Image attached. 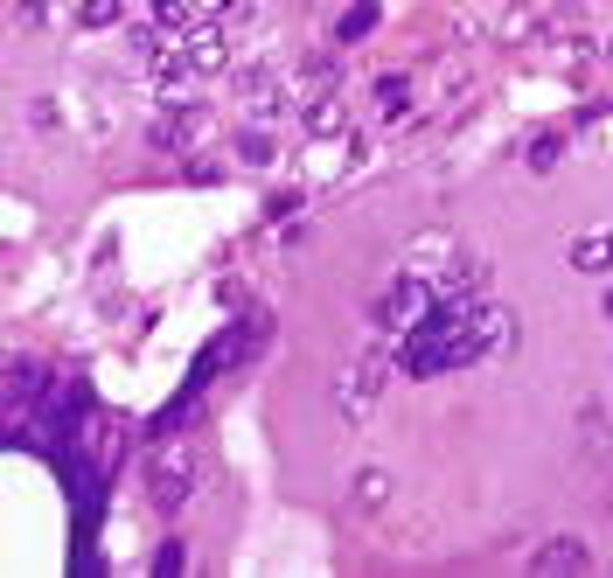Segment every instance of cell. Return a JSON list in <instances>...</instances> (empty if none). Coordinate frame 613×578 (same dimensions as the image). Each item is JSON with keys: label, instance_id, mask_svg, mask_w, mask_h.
I'll return each mask as SVG.
<instances>
[{"label": "cell", "instance_id": "cell-1", "mask_svg": "<svg viewBox=\"0 0 613 578\" xmlns=\"http://www.w3.org/2000/svg\"><path fill=\"white\" fill-rule=\"evenodd\" d=\"M196 481H203L196 447H182V439L161 432V447H153V467H147V509H153V516H182L188 495H196Z\"/></svg>", "mask_w": 613, "mask_h": 578}, {"label": "cell", "instance_id": "cell-2", "mask_svg": "<svg viewBox=\"0 0 613 578\" xmlns=\"http://www.w3.org/2000/svg\"><path fill=\"white\" fill-rule=\"evenodd\" d=\"M432 307H439V293H432V279H426V273H397V279L377 293L370 321H377V335H412V327L426 321Z\"/></svg>", "mask_w": 613, "mask_h": 578}, {"label": "cell", "instance_id": "cell-3", "mask_svg": "<svg viewBox=\"0 0 613 578\" xmlns=\"http://www.w3.org/2000/svg\"><path fill=\"white\" fill-rule=\"evenodd\" d=\"M383 370H391V362H383V349L356 356L349 370H342V383H335V412L349 418V426H356V418H362V412H370V404H377V391H383Z\"/></svg>", "mask_w": 613, "mask_h": 578}, {"label": "cell", "instance_id": "cell-4", "mask_svg": "<svg viewBox=\"0 0 613 578\" xmlns=\"http://www.w3.org/2000/svg\"><path fill=\"white\" fill-rule=\"evenodd\" d=\"M203 132H209V112H203L196 99H182V105H167L161 119L147 126V147H153V153H182V147H196Z\"/></svg>", "mask_w": 613, "mask_h": 578}, {"label": "cell", "instance_id": "cell-5", "mask_svg": "<svg viewBox=\"0 0 613 578\" xmlns=\"http://www.w3.org/2000/svg\"><path fill=\"white\" fill-rule=\"evenodd\" d=\"M432 293H439V300H482V293H488V258H482V252H453V258L432 273Z\"/></svg>", "mask_w": 613, "mask_h": 578}, {"label": "cell", "instance_id": "cell-6", "mask_svg": "<svg viewBox=\"0 0 613 578\" xmlns=\"http://www.w3.org/2000/svg\"><path fill=\"white\" fill-rule=\"evenodd\" d=\"M293 112H300V132H307V140H342V132H349V99H342V91L300 99Z\"/></svg>", "mask_w": 613, "mask_h": 578}, {"label": "cell", "instance_id": "cell-7", "mask_svg": "<svg viewBox=\"0 0 613 578\" xmlns=\"http://www.w3.org/2000/svg\"><path fill=\"white\" fill-rule=\"evenodd\" d=\"M530 571H544V578L592 571V544H586V536H551V544H536V551H530Z\"/></svg>", "mask_w": 613, "mask_h": 578}, {"label": "cell", "instance_id": "cell-8", "mask_svg": "<svg viewBox=\"0 0 613 578\" xmlns=\"http://www.w3.org/2000/svg\"><path fill=\"white\" fill-rule=\"evenodd\" d=\"M565 265H571V273H586V279H606L613 273V230H586V238H571Z\"/></svg>", "mask_w": 613, "mask_h": 578}, {"label": "cell", "instance_id": "cell-9", "mask_svg": "<svg viewBox=\"0 0 613 578\" xmlns=\"http://www.w3.org/2000/svg\"><path fill=\"white\" fill-rule=\"evenodd\" d=\"M349 502H356L362 516H377L383 502H391V467H377V460H370V467H356V474H349Z\"/></svg>", "mask_w": 613, "mask_h": 578}, {"label": "cell", "instance_id": "cell-10", "mask_svg": "<svg viewBox=\"0 0 613 578\" xmlns=\"http://www.w3.org/2000/svg\"><path fill=\"white\" fill-rule=\"evenodd\" d=\"M293 91H300V99H321V91H342V63H335V56H307V63L293 70Z\"/></svg>", "mask_w": 613, "mask_h": 578}, {"label": "cell", "instance_id": "cell-11", "mask_svg": "<svg viewBox=\"0 0 613 578\" xmlns=\"http://www.w3.org/2000/svg\"><path fill=\"white\" fill-rule=\"evenodd\" d=\"M147 22L161 28V35H188V28L203 22V8H196V0H147Z\"/></svg>", "mask_w": 613, "mask_h": 578}, {"label": "cell", "instance_id": "cell-12", "mask_svg": "<svg viewBox=\"0 0 613 578\" xmlns=\"http://www.w3.org/2000/svg\"><path fill=\"white\" fill-rule=\"evenodd\" d=\"M447 258H453V238H447V230H426V238L405 252V273H426V279H432Z\"/></svg>", "mask_w": 613, "mask_h": 578}, {"label": "cell", "instance_id": "cell-13", "mask_svg": "<svg viewBox=\"0 0 613 578\" xmlns=\"http://www.w3.org/2000/svg\"><path fill=\"white\" fill-rule=\"evenodd\" d=\"M238 161H244V167H252V175H265V167H273V161H279V147H273V132H265L258 119H252V126H244V132H238Z\"/></svg>", "mask_w": 613, "mask_h": 578}, {"label": "cell", "instance_id": "cell-14", "mask_svg": "<svg viewBox=\"0 0 613 578\" xmlns=\"http://www.w3.org/2000/svg\"><path fill=\"white\" fill-rule=\"evenodd\" d=\"M405 112H412V77L405 70L377 77V119H405Z\"/></svg>", "mask_w": 613, "mask_h": 578}, {"label": "cell", "instance_id": "cell-15", "mask_svg": "<svg viewBox=\"0 0 613 578\" xmlns=\"http://www.w3.org/2000/svg\"><path fill=\"white\" fill-rule=\"evenodd\" d=\"M377 28V0H356V8L349 14H342V22H335V49H356L362 43V35H370Z\"/></svg>", "mask_w": 613, "mask_h": 578}, {"label": "cell", "instance_id": "cell-16", "mask_svg": "<svg viewBox=\"0 0 613 578\" xmlns=\"http://www.w3.org/2000/svg\"><path fill=\"white\" fill-rule=\"evenodd\" d=\"M558 161H565V132H536V140L523 147V167H530V175H551Z\"/></svg>", "mask_w": 613, "mask_h": 578}, {"label": "cell", "instance_id": "cell-17", "mask_svg": "<svg viewBox=\"0 0 613 578\" xmlns=\"http://www.w3.org/2000/svg\"><path fill=\"white\" fill-rule=\"evenodd\" d=\"M126 0H77V28H119Z\"/></svg>", "mask_w": 613, "mask_h": 578}, {"label": "cell", "instance_id": "cell-18", "mask_svg": "<svg viewBox=\"0 0 613 578\" xmlns=\"http://www.w3.org/2000/svg\"><path fill=\"white\" fill-rule=\"evenodd\" d=\"M188 565V551H182V536H167L161 544V557H153V571H182Z\"/></svg>", "mask_w": 613, "mask_h": 578}, {"label": "cell", "instance_id": "cell-19", "mask_svg": "<svg viewBox=\"0 0 613 578\" xmlns=\"http://www.w3.org/2000/svg\"><path fill=\"white\" fill-rule=\"evenodd\" d=\"M196 8H203V22H223V14H244L252 0H196Z\"/></svg>", "mask_w": 613, "mask_h": 578}, {"label": "cell", "instance_id": "cell-20", "mask_svg": "<svg viewBox=\"0 0 613 578\" xmlns=\"http://www.w3.org/2000/svg\"><path fill=\"white\" fill-rule=\"evenodd\" d=\"M14 14L22 22H49V0H14Z\"/></svg>", "mask_w": 613, "mask_h": 578}]
</instances>
